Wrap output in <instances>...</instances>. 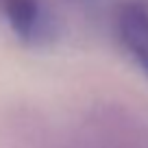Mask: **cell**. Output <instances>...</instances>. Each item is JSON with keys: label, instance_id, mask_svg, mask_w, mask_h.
I'll return each mask as SVG.
<instances>
[{"label": "cell", "instance_id": "obj_1", "mask_svg": "<svg viewBox=\"0 0 148 148\" xmlns=\"http://www.w3.org/2000/svg\"><path fill=\"white\" fill-rule=\"evenodd\" d=\"M11 33L24 46L46 48L57 42V24L39 0H0Z\"/></svg>", "mask_w": 148, "mask_h": 148}, {"label": "cell", "instance_id": "obj_2", "mask_svg": "<svg viewBox=\"0 0 148 148\" xmlns=\"http://www.w3.org/2000/svg\"><path fill=\"white\" fill-rule=\"evenodd\" d=\"M116 33L124 52L148 79V7L129 2L118 11Z\"/></svg>", "mask_w": 148, "mask_h": 148}]
</instances>
